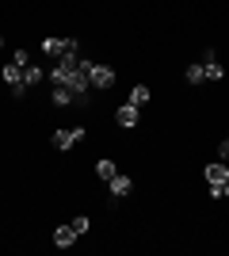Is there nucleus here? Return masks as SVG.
I'll return each instance as SVG.
<instances>
[{
  "instance_id": "nucleus-12",
  "label": "nucleus",
  "mask_w": 229,
  "mask_h": 256,
  "mask_svg": "<svg viewBox=\"0 0 229 256\" xmlns=\"http://www.w3.org/2000/svg\"><path fill=\"white\" fill-rule=\"evenodd\" d=\"M203 76H207V69H203V65H187L184 80H187V84H203Z\"/></svg>"
},
{
  "instance_id": "nucleus-14",
  "label": "nucleus",
  "mask_w": 229,
  "mask_h": 256,
  "mask_svg": "<svg viewBox=\"0 0 229 256\" xmlns=\"http://www.w3.org/2000/svg\"><path fill=\"white\" fill-rule=\"evenodd\" d=\"M69 226H73V230H76V237H84L88 230H92V222H88L84 214H80V218H73V222H69Z\"/></svg>"
},
{
  "instance_id": "nucleus-13",
  "label": "nucleus",
  "mask_w": 229,
  "mask_h": 256,
  "mask_svg": "<svg viewBox=\"0 0 229 256\" xmlns=\"http://www.w3.org/2000/svg\"><path fill=\"white\" fill-rule=\"evenodd\" d=\"M96 176H99V180H115V160H99V164H96Z\"/></svg>"
},
{
  "instance_id": "nucleus-4",
  "label": "nucleus",
  "mask_w": 229,
  "mask_h": 256,
  "mask_svg": "<svg viewBox=\"0 0 229 256\" xmlns=\"http://www.w3.org/2000/svg\"><path fill=\"white\" fill-rule=\"evenodd\" d=\"M130 192H134V180H130V176H122V172H115V180H111V203L122 199V195H130Z\"/></svg>"
},
{
  "instance_id": "nucleus-5",
  "label": "nucleus",
  "mask_w": 229,
  "mask_h": 256,
  "mask_svg": "<svg viewBox=\"0 0 229 256\" xmlns=\"http://www.w3.org/2000/svg\"><path fill=\"white\" fill-rule=\"evenodd\" d=\"M76 245V230L73 226H57L54 230V248H73Z\"/></svg>"
},
{
  "instance_id": "nucleus-9",
  "label": "nucleus",
  "mask_w": 229,
  "mask_h": 256,
  "mask_svg": "<svg viewBox=\"0 0 229 256\" xmlns=\"http://www.w3.org/2000/svg\"><path fill=\"white\" fill-rule=\"evenodd\" d=\"M4 80H8L11 88L23 84V65H19V62H8V65H4Z\"/></svg>"
},
{
  "instance_id": "nucleus-1",
  "label": "nucleus",
  "mask_w": 229,
  "mask_h": 256,
  "mask_svg": "<svg viewBox=\"0 0 229 256\" xmlns=\"http://www.w3.org/2000/svg\"><path fill=\"white\" fill-rule=\"evenodd\" d=\"M88 84H92V88H111V84H115V73H111L107 65L88 62Z\"/></svg>"
},
{
  "instance_id": "nucleus-8",
  "label": "nucleus",
  "mask_w": 229,
  "mask_h": 256,
  "mask_svg": "<svg viewBox=\"0 0 229 256\" xmlns=\"http://www.w3.org/2000/svg\"><path fill=\"white\" fill-rule=\"evenodd\" d=\"M42 69H38V65H31V62H27V65H23V88H34V84H38V80H42Z\"/></svg>"
},
{
  "instance_id": "nucleus-16",
  "label": "nucleus",
  "mask_w": 229,
  "mask_h": 256,
  "mask_svg": "<svg viewBox=\"0 0 229 256\" xmlns=\"http://www.w3.org/2000/svg\"><path fill=\"white\" fill-rule=\"evenodd\" d=\"M210 195H214V199H229V180L226 184H210Z\"/></svg>"
},
{
  "instance_id": "nucleus-10",
  "label": "nucleus",
  "mask_w": 229,
  "mask_h": 256,
  "mask_svg": "<svg viewBox=\"0 0 229 256\" xmlns=\"http://www.w3.org/2000/svg\"><path fill=\"white\" fill-rule=\"evenodd\" d=\"M50 100H54V107H69V104H73V92H69L65 84H54V92H50Z\"/></svg>"
},
{
  "instance_id": "nucleus-2",
  "label": "nucleus",
  "mask_w": 229,
  "mask_h": 256,
  "mask_svg": "<svg viewBox=\"0 0 229 256\" xmlns=\"http://www.w3.org/2000/svg\"><path fill=\"white\" fill-rule=\"evenodd\" d=\"M46 58H61V54H76V38H42Z\"/></svg>"
},
{
  "instance_id": "nucleus-18",
  "label": "nucleus",
  "mask_w": 229,
  "mask_h": 256,
  "mask_svg": "<svg viewBox=\"0 0 229 256\" xmlns=\"http://www.w3.org/2000/svg\"><path fill=\"white\" fill-rule=\"evenodd\" d=\"M0 46H4V34H0Z\"/></svg>"
},
{
  "instance_id": "nucleus-7",
  "label": "nucleus",
  "mask_w": 229,
  "mask_h": 256,
  "mask_svg": "<svg viewBox=\"0 0 229 256\" xmlns=\"http://www.w3.org/2000/svg\"><path fill=\"white\" fill-rule=\"evenodd\" d=\"M115 118H119V126H122V130H134V126H138V107L122 104V107H119V115H115Z\"/></svg>"
},
{
  "instance_id": "nucleus-17",
  "label": "nucleus",
  "mask_w": 229,
  "mask_h": 256,
  "mask_svg": "<svg viewBox=\"0 0 229 256\" xmlns=\"http://www.w3.org/2000/svg\"><path fill=\"white\" fill-rule=\"evenodd\" d=\"M218 157H222V160H229V138H226V142L218 146Z\"/></svg>"
},
{
  "instance_id": "nucleus-3",
  "label": "nucleus",
  "mask_w": 229,
  "mask_h": 256,
  "mask_svg": "<svg viewBox=\"0 0 229 256\" xmlns=\"http://www.w3.org/2000/svg\"><path fill=\"white\" fill-rule=\"evenodd\" d=\"M84 138V126H73V130H54V150H69L73 142Z\"/></svg>"
},
{
  "instance_id": "nucleus-11",
  "label": "nucleus",
  "mask_w": 229,
  "mask_h": 256,
  "mask_svg": "<svg viewBox=\"0 0 229 256\" xmlns=\"http://www.w3.org/2000/svg\"><path fill=\"white\" fill-rule=\"evenodd\" d=\"M126 104H130V107H145V104H149V88H145V84L130 88V100H126Z\"/></svg>"
},
{
  "instance_id": "nucleus-6",
  "label": "nucleus",
  "mask_w": 229,
  "mask_h": 256,
  "mask_svg": "<svg viewBox=\"0 0 229 256\" xmlns=\"http://www.w3.org/2000/svg\"><path fill=\"white\" fill-rule=\"evenodd\" d=\"M207 184H226L229 180V168H226V160H214V164H207Z\"/></svg>"
},
{
  "instance_id": "nucleus-15",
  "label": "nucleus",
  "mask_w": 229,
  "mask_h": 256,
  "mask_svg": "<svg viewBox=\"0 0 229 256\" xmlns=\"http://www.w3.org/2000/svg\"><path fill=\"white\" fill-rule=\"evenodd\" d=\"M203 69H207V80H222V65L218 62H203Z\"/></svg>"
}]
</instances>
